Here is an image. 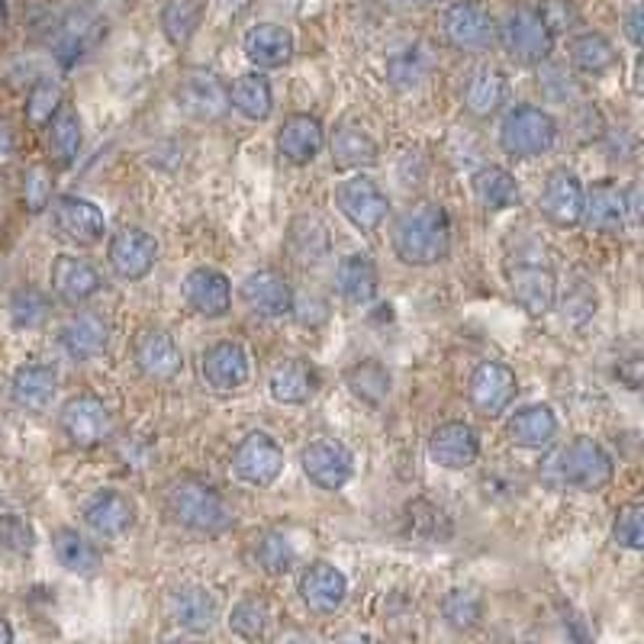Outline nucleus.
I'll return each mask as SVG.
<instances>
[{
	"label": "nucleus",
	"mask_w": 644,
	"mask_h": 644,
	"mask_svg": "<svg viewBox=\"0 0 644 644\" xmlns=\"http://www.w3.org/2000/svg\"><path fill=\"white\" fill-rule=\"evenodd\" d=\"M394 255L410 268H429L448 258L452 251V220L442 203L422 200L403 210L390 233Z\"/></svg>",
	"instance_id": "nucleus-1"
},
{
	"label": "nucleus",
	"mask_w": 644,
	"mask_h": 644,
	"mask_svg": "<svg viewBox=\"0 0 644 644\" xmlns=\"http://www.w3.org/2000/svg\"><path fill=\"white\" fill-rule=\"evenodd\" d=\"M612 473H616L612 455L596 438H586V435H577L574 442H567L564 448H558L548 458V468H545V477L554 487H561V490H581V493L602 490L612 480Z\"/></svg>",
	"instance_id": "nucleus-2"
},
{
	"label": "nucleus",
	"mask_w": 644,
	"mask_h": 644,
	"mask_svg": "<svg viewBox=\"0 0 644 644\" xmlns=\"http://www.w3.org/2000/svg\"><path fill=\"white\" fill-rule=\"evenodd\" d=\"M165 506L177 526L197 535H223L235 523L226 500L200 480H175L165 493Z\"/></svg>",
	"instance_id": "nucleus-3"
},
{
	"label": "nucleus",
	"mask_w": 644,
	"mask_h": 644,
	"mask_svg": "<svg viewBox=\"0 0 644 644\" xmlns=\"http://www.w3.org/2000/svg\"><path fill=\"white\" fill-rule=\"evenodd\" d=\"M558 142V119L535 104L506 110L500 122V149L513 159H538Z\"/></svg>",
	"instance_id": "nucleus-4"
},
{
	"label": "nucleus",
	"mask_w": 644,
	"mask_h": 644,
	"mask_svg": "<svg viewBox=\"0 0 644 644\" xmlns=\"http://www.w3.org/2000/svg\"><path fill=\"white\" fill-rule=\"evenodd\" d=\"M496 36L510 59L519 65H541L554 49V33L541 13V7H516L496 26Z\"/></svg>",
	"instance_id": "nucleus-5"
},
{
	"label": "nucleus",
	"mask_w": 644,
	"mask_h": 644,
	"mask_svg": "<svg viewBox=\"0 0 644 644\" xmlns=\"http://www.w3.org/2000/svg\"><path fill=\"white\" fill-rule=\"evenodd\" d=\"M177 107L197 122H220L233 110L230 84L207 68H187L175 87Z\"/></svg>",
	"instance_id": "nucleus-6"
},
{
	"label": "nucleus",
	"mask_w": 644,
	"mask_h": 644,
	"mask_svg": "<svg viewBox=\"0 0 644 644\" xmlns=\"http://www.w3.org/2000/svg\"><path fill=\"white\" fill-rule=\"evenodd\" d=\"M336 207L358 233L371 235L377 233L380 223L387 220L390 197L384 194V187L374 177L352 175L336 187Z\"/></svg>",
	"instance_id": "nucleus-7"
},
{
	"label": "nucleus",
	"mask_w": 644,
	"mask_h": 644,
	"mask_svg": "<svg viewBox=\"0 0 644 644\" xmlns=\"http://www.w3.org/2000/svg\"><path fill=\"white\" fill-rule=\"evenodd\" d=\"M61 435L74 445V448H97L110 438L114 429V415L107 410V403L94 394H78L71 397L59 412Z\"/></svg>",
	"instance_id": "nucleus-8"
},
{
	"label": "nucleus",
	"mask_w": 644,
	"mask_h": 644,
	"mask_svg": "<svg viewBox=\"0 0 644 644\" xmlns=\"http://www.w3.org/2000/svg\"><path fill=\"white\" fill-rule=\"evenodd\" d=\"M442 36L458 52H480L496 39V20L477 0H455L442 13Z\"/></svg>",
	"instance_id": "nucleus-9"
},
{
	"label": "nucleus",
	"mask_w": 644,
	"mask_h": 644,
	"mask_svg": "<svg viewBox=\"0 0 644 644\" xmlns=\"http://www.w3.org/2000/svg\"><path fill=\"white\" fill-rule=\"evenodd\" d=\"M284 470V448L268 432H248L233 452V473L248 487H271Z\"/></svg>",
	"instance_id": "nucleus-10"
},
{
	"label": "nucleus",
	"mask_w": 644,
	"mask_h": 644,
	"mask_svg": "<svg viewBox=\"0 0 644 644\" xmlns=\"http://www.w3.org/2000/svg\"><path fill=\"white\" fill-rule=\"evenodd\" d=\"M516 390H519L516 371L506 367L503 361H480L468 380L470 407L487 419H496L500 412L510 410Z\"/></svg>",
	"instance_id": "nucleus-11"
},
{
	"label": "nucleus",
	"mask_w": 644,
	"mask_h": 644,
	"mask_svg": "<svg viewBox=\"0 0 644 644\" xmlns=\"http://www.w3.org/2000/svg\"><path fill=\"white\" fill-rule=\"evenodd\" d=\"M107 261L119 281H142L159 261V242L142 226H122L107 245Z\"/></svg>",
	"instance_id": "nucleus-12"
},
{
	"label": "nucleus",
	"mask_w": 644,
	"mask_h": 644,
	"mask_svg": "<svg viewBox=\"0 0 644 644\" xmlns=\"http://www.w3.org/2000/svg\"><path fill=\"white\" fill-rule=\"evenodd\" d=\"M538 207H541V216L551 220L554 226H581V216H584V184L581 177L574 175L571 168H554L541 194H538Z\"/></svg>",
	"instance_id": "nucleus-13"
},
{
	"label": "nucleus",
	"mask_w": 644,
	"mask_h": 644,
	"mask_svg": "<svg viewBox=\"0 0 644 644\" xmlns=\"http://www.w3.org/2000/svg\"><path fill=\"white\" fill-rule=\"evenodd\" d=\"M132 361H136L139 374L149 380H172L184 367V354L177 349L175 336L165 329H155V326L142 329L132 339Z\"/></svg>",
	"instance_id": "nucleus-14"
},
{
	"label": "nucleus",
	"mask_w": 644,
	"mask_h": 644,
	"mask_svg": "<svg viewBox=\"0 0 644 644\" xmlns=\"http://www.w3.org/2000/svg\"><path fill=\"white\" fill-rule=\"evenodd\" d=\"M52 220H56V230H59L68 242H78V245H97L104 233H107V220H104V210L78 194H61L52 203Z\"/></svg>",
	"instance_id": "nucleus-15"
},
{
	"label": "nucleus",
	"mask_w": 644,
	"mask_h": 644,
	"mask_svg": "<svg viewBox=\"0 0 644 644\" xmlns=\"http://www.w3.org/2000/svg\"><path fill=\"white\" fill-rule=\"evenodd\" d=\"M296 593L303 599V606L309 612H319V616H329L336 612L346 596H349V581L346 574L329 564V561H313L309 567H303L300 581H296Z\"/></svg>",
	"instance_id": "nucleus-16"
},
{
	"label": "nucleus",
	"mask_w": 644,
	"mask_h": 644,
	"mask_svg": "<svg viewBox=\"0 0 644 644\" xmlns=\"http://www.w3.org/2000/svg\"><path fill=\"white\" fill-rule=\"evenodd\" d=\"M589 233L619 235L629 226V203L625 190L616 180H599L589 190H584V216H581Z\"/></svg>",
	"instance_id": "nucleus-17"
},
{
	"label": "nucleus",
	"mask_w": 644,
	"mask_h": 644,
	"mask_svg": "<svg viewBox=\"0 0 644 644\" xmlns=\"http://www.w3.org/2000/svg\"><path fill=\"white\" fill-rule=\"evenodd\" d=\"M429 458L438 468L465 470L480 458V435L470 422H442L429 435Z\"/></svg>",
	"instance_id": "nucleus-18"
},
{
	"label": "nucleus",
	"mask_w": 644,
	"mask_h": 644,
	"mask_svg": "<svg viewBox=\"0 0 644 644\" xmlns=\"http://www.w3.org/2000/svg\"><path fill=\"white\" fill-rule=\"evenodd\" d=\"M300 465H303V473L319 487V490H342L354 473V461L349 455L346 445L339 442H329V438H319V442H309L300 455Z\"/></svg>",
	"instance_id": "nucleus-19"
},
{
	"label": "nucleus",
	"mask_w": 644,
	"mask_h": 644,
	"mask_svg": "<svg viewBox=\"0 0 644 644\" xmlns=\"http://www.w3.org/2000/svg\"><path fill=\"white\" fill-rule=\"evenodd\" d=\"M238 296L242 303L255 313V316H265V319H284L293 313V288L288 284L284 274L278 271H251L242 288H238Z\"/></svg>",
	"instance_id": "nucleus-20"
},
{
	"label": "nucleus",
	"mask_w": 644,
	"mask_h": 644,
	"mask_svg": "<svg viewBox=\"0 0 644 644\" xmlns=\"http://www.w3.org/2000/svg\"><path fill=\"white\" fill-rule=\"evenodd\" d=\"M184 300L197 316L220 319L233 306V284L223 271L216 268H194L184 278Z\"/></svg>",
	"instance_id": "nucleus-21"
},
{
	"label": "nucleus",
	"mask_w": 644,
	"mask_h": 644,
	"mask_svg": "<svg viewBox=\"0 0 644 644\" xmlns=\"http://www.w3.org/2000/svg\"><path fill=\"white\" fill-rule=\"evenodd\" d=\"M59 346L71 361H94L110 349V323L97 313H74L59 329Z\"/></svg>",
	"instance_id": "nucleus-22"
},
{
	"label": "nucleus",
	"mask_w": 644,
	"mask_h": 644,
	"mask_svg": "<svg viewBox=\"0 0 644 644\" xmlns=\"http://www.w3.org/2000/svg\"><path fill=\"white\" fill-rule=\"evenodd\" d=\"M510 288H513V300L526 309L528 316H545L558 303V278L548 265H538V261L516 265Z\"/></svg>",
	"instance_id": "nucleus-23"
},
{
	"label": "nucleus",
	"mask_w": 644,
	"mask_h": 644,
	"mask_svg": "<svg viewBox=\"0 0 644 644\" xmlns=\"http://www.w3.org/2000/svg\"><path fill=\"white\" fill-rule=\"evenodd\" d=\"M274 142H278V155H281L288 165L303 168V165H309V162L323 152V145H326V129H323L319 119L309 117V114H291V117L281 122Z\"/></svg>",
	"instance_id": "nucleus-24"
},
{
	"label": "nucleus",
	"mask_w": 644,
	"mask_h": 644,
	"mask_svg": "<svg viewBox=\"0 0 644 644\" xmlns=\"http://www.w3.org/2000/svg\"><path fill=\"white\" fill-rule=\"evenodd\" d=\"M52 291L59 296L61 303L68 306H81L87 303L91 296H97L104 281H101V271L87 261V258H78V255H59L52 261Z\"/></svg>",
	"instance_id": "nucleus-25"
},
{
	"label": "nucleus",
	"mask_w": 644,
	"mask_h": 644,
	"mask_svg": "<svg viewBox=\"0 0 644 644\" xmlns=\"http://www.w3.org/2000/svg\"><path fill=\"white\" fill-rule=\"evenodd\" d=\"M200 374L213 390L230 394V390H238V387L248 384L251 361H248V352L238 342H216L200 358Z\"/></svg>",
	"instance_id": "nucleus-26"
},
{
	"label": "nucleus",
	"mask_w": 644,
	"mask_h": 644,
	"mask_svg": "<svg viewBox=\"0 0 644 644\" xmlns=\"http://www.w3.org/2000/svg\"><path fill=\"white\" fill-rule=\"evenodd\" d=\"M84 526L97 538H119L136 526V503L119 490H97L84 503Z\"/></svg>",
	"instance_id": "nucleus-27"
},
{
	"label": "nucleus",
	"mask_w": 644,
	"mask_h": 644,
	"mask_svg": "<svg viewBox=\"0 0 644 644\" xmlns=\"http://www.w3.org/2000/svg\"><path fill=\"white\" fill-rule=\"evenodd\" d=\"M56 394H59V371L52 364H20L10 377V397L20 410H49Z\"/></svg>",
	"instance_id": "nucleus-28"
},
{
	"label": "nucleus",
	"mask_w": 644,
	"mask_h": 644,
	"mask_svg": "<svg viewBox=\"0 0 644 644\" xmlns=\"http://www.w3.org/2000/svg\"><path fill=\"white\" fill-rule=\"evenodd\" d=\"M168 616L184 632H210L216 625V599L207 586L184 584L168 593Z\"/></svg>",
	"instance_id": "nucleus-29"
},
{
	"label": "nucleus",
	"mask_w": 644,
	"mask_h": 644,
	"mask_svg": "<svg viewBox=\"0 0 644 644\" xmlns=\"http://www.w3.org/2000/svg\"><path fill=\"white\" fill-rule=\"evenodd\" d=\"M329 152H332V165L342 172H361L377 165L380 149L374 142V136L358 126V122H339L332 139H329Z\"/></svg>",
	"instance_id": "nucleus-30"
},
{
	"label": "nucleus",
	"mask_w": 644,
	"mask_h": 644,
	"mask_svg": "<svg viewBox=\"0 0 644 644\" xmlns=\"http://www.w3.org/2000/svg\"><path fill=\"white\" fill-rule=\"evenodd\" d=\"M461 104L473 119H490L506 104V74L493 65L473 68L465 81Z\"/></svg>",
	"instance_id": "nucleus-31"
},
{
	"label": "nucleus",
	"mask_w": 644,
	"mask_h": 644,
	"mask_svg": "<svg viewBox=\"0 0 644 644\" xmlns=\"http://www.w3.org/2000/svg\"><path fill=\"white\" fill-rule=\"evenodd\" d=\"M242 49L255 68H284L293 59V33L281 23H258L245 33Z\"/></svg>",
	"instance_id": "nucleus-32"
},
{
	"label": "nucleus",
	"mask_w": 644,
	"mask_h": 644,
	"mask_svg": "<svg viewBox=\"0 0 644 644\" xmlns=\"http://www.w3.org/2000/svg\"><path fill=\"white\" fill-rule=\"evenodd\" d=\"M554 435H558V419H554L551 407H545V403L523 407L506 419V438L516 448L541 452L554 442Z\"/></svg>",
	"instance_id": "nucleus-33"
},
{
	"label": "nucleus",
	"mask_w": 644,
	"mask_h": 644,
	"mask_svg": "<svg viewBox=\"0 0 644 644\" xmlns=\"http://www.w3.org/2000/svg\"><path fill=\"white\" fill-rule=\"evenodd\" d=\"M336 288H339L346 303H352V306H367V303L377 296V288H380L377 265L371 261V255H364V251L346 255V258L339 261V268H336Z\"/></svg>",
	"instance_id": "nucleus-34"
},
{
	"label": "nucleus",
	"mask_w": 644,
	"mask_h": 644,
	"mask_svg": "<svg viewBox=\"0 0 644 644\" xmlns=\"http://www.w3.org/2000/svg\"><path fill=\"white\" fill-rule=\"evenodd\" d=\"M268 390H271L274 403H281V407H300L316 390V371L303 358H288V361H281L271 371Z\"/></svg>",
	"instance_id": "nucleus-35"
},
{
	"label": "nucleus",
	"mask_w": 644,
	"mask_h": 644,
	"mask_svg": "<svg viewBox=\"0 0 644 644\" xmlns=\"http://www.w3.org/2000/svg\"><path fill=\"white\" fill-rule=\"evenodd\" d=\"M49 129V155L56 168H71L81 155L84 145V129H81V117L71 104L61 101V107L52 114V119L46 122Z\"/></svg>",
	"instance_id": "nucleus-36"
},
{
	"label": "nucleus",
	"mask_w": 644,
	"mask_h": 644,
	"mask_svg": "<svg viewBox=\"0 0 644 644\" xmlns=\"http://www.w3.org/2000/svg\"><path fill=\"white\" fill-rule=\"evenodd\" d=\"M473 197H477V203H480L487 213H503V210L519 207L523 190H519V180L510 175L506 168L487 165V168H480V172L473 175Z\"/></svg>",
	"instance_id": "nucleus-37"
},
{
	"label": "nucleus",
	"mask_w": 644,
	"mask_h": 644,
	"mask_svg": "<svg viewBox=\"0 0 644 644\" xmlns=\"http://www.w3.org/2000/svg\"><path fill=\"white\" fill-rule=\"evenodd\" d=\"M230 104L233 110H238L245 119L261 122L271 117L274 110V94H271V81L261 71H245L238 74L230 87Z\"/></svg>",
	"instance_id": "nucleus-38"
},
{
	"label": "nucleus",
	"mask_w": 644,
	"mask_h": 644,
	"mask_svg": "<svg viewBox=\"0 0 644 644\" xmlns=\"http://www.w3.org/2000/svg\"><path fill=\"white\" fill-rule=\"evenodd\" d=\"M52 551L59 558V564L68 574L78 577H91L101 567V551L94 548V541H87L78 528H59L52 535Z\"/></svg>",
	"instance_id": "nucleus-39"
},
{
	"label": "nucleus",
	"mask_w": 644,
	"mask_h": 644,
	"mask_svg": "<svg viewBox=\"0 0 644 644\" xmlns=\"http://www.w3.org/2000/svg\"><path fill=\"white\" fill-rule=\"evenodd\" d=\"M288 251L296 265H319L329 255V230L319 216H296L288 230Z\"/></svg>",
	"instance_id": "nucleus-40"
},
{
	"label": "nucleus",
	"mask_w": 644,
	"mask_h": 644,
	"mask_svg": "<svg viewBox=\"0 0 644 644\" xmlns=\"http://www.w3.org/2000/svg\"><path fill=\"white\" fill-rule=\"evenodd\" d=\"M346 384H349L354 397L364 400L367 407H380L390 397L394 377L377 358H364V361H354L352 367L346 371Z\"/></svg>",
	"instance_id": "nucleus-41"
},
{
	"label": "nucleus",
	"mask_w": 644,
	"mask_h": 644,
	"mask_svg": "<svg viewBox=\"0 0 644 644\" xmlns=\"http://www.w3.org/2000/svg\"><path fill=\"white\" fill-rule=\"evenodd\" d=\"M571 65L581 74L599 78V74H606V71H612L619 65V52L609 43V36H602V33H581V36L571 39Z\"/></svg>",
	"instance_id": "nucleus-42"
},
{
	"label": "nucleus",
	"mask_w": 644,
	"mask_h": 644,
	"mask_svg": "<svg viewBox=\"0 0 644 644\" xmlns=\"http://www.w3.org/2000/svg\"><path fill=\"white\" fill-rule=\"evenodd\" d=\"M429 68H432V56L425 52V46L407 43L387 56V81L397 91H415L429 78Z\"/></svg>",
	"instance_id": "nucleus-43"
},
{
	"label": "nucleus",
	"mask_w": 644,
	"mask_h": 644,
	"mask_svg": "<svg viewBox=\"0 0 644 644\" xmlns=\"http://www.w3.org/2000/svg\"><path fill=\"white\" fill-rule=\"evenodd\" d=\"M487 602L473 586H455L442 599V616L455 632H473L483 622Z\"/></svg>",
	"instance_id": "nucleus-44"
},
{
	"label": "nucleus",
	"mask_w": 644,
	"mask_h": 644,
	"mask_svg": "<svg viewBox=\"0 0 644 644\" xmlns=\"http://www.w3.org/2000/svg\"><path fill=\"white\" fill-rule=\"evenodd\" d=\"M251 558H255V567L271 574V577H284L296 564V551H293L291 538L281 535V531H261L251 545Z\"/></svg>",
	"instance_id": "nucleus-45"
},
{
	"label": "nucleus",
	"mask_w": 644,
	"mask_h": 644,
	"mask_svg": "<svg viewBox=\"0 0 644 644\" xmlns=\"http://www.w3.org/2000/svg\"><path fill=\"white\" fill-rule=\"evenodd\" d=\"M203 20L200 0H165L162 7V33L172 46H187Z\"/></svg>",
	"instance_id": "nucleus-46"
},
{
	"label": "nucleus",
	"mask_w": 644,
	"mask_h": 644,
	"mask_svg": "<svg viewBox=\"0 0 644 644\" xmlns=\"http://www.w3.org/2000/svg\"><path fill=\"white\" fill-rule=\"evenodd\" d=\"M49 309H52L49 296L33 284L13 291V296H10V319H13L16 329H39L49 319Z\"/></svg>",
	"instance_id": "nucleus-47"
},
{
	"label": "nucleus",
	"mask_w": 644,
	"mask_h": 644,
	"mask_svg": "<svg viewBox=\"0 0 644 644\" xmlns=\"http://www.w3.org/2000/svg\"><path fill=\"white\" fill-rule=\"evenodd\" d=\"M268 622H271V609L258 596L238 599L233 606V612H230V629H233L238 639H248V642L261 639L268 632Z\"/></svg>",
	"instance_id": "nucleus-48"
},
{
	"label": "nucleus",
	"mask_w": 644,
	"mask_h": 644,
	"mask_svg": "<svg viewBox=\"0 0 644 644\" xmlns=\"http://www.w3.org/2000/svg\"><path fill=\"white\" fill-rule=\"evenodd\" d=\"M61 107V87L52 78H43L33 84V91L26 94V122L36 129H46V122Z\"/></svg>",
	"instance_id": "nucleus-49"
},
{
	"label": "nucleus",
	"mask_w": 644,
	"mask_h": 644,
	"mask_svg": "<svg viewBox=\"0 0 644 644\" xmlns=\"http://www.w3.org/2000/svg\"><path fill=\"white\" fill-rule=\"evenodd\" d=\"M612 541L625 551H642L644 548V506L642 503H625L616 513L612 523Z\"/></svg>",
	"instance_id": "nucleus-50"
},
{
	"label": "nucleus",
	"mask_w": 644,
	"mask_h": 644,
	"mask_svg": "<svg viewBox=\"0 0 644 644\" xmlns=\"http://www.w3.org/2000/svg\"><path fill=\"white\" fill-rule=\"evenodd\" d=\"M0 545L16 551V554H30L33 551L36 535H33V526H30V519L23 513L0 506Z\"/></svg>",
	"instance_id": "nucleus-51"
},
{
	"label": "nucleus",
	"mask_w": 644,
	"mask_h": 644,
	"mask_svg": "<svg viewBox=\"0 0 644 644\" xmlns=\"http://www.w3.org/2000/svg\"><path fill=\"white\" fill-rule=\"evenodd\" d=\"M52 200V175L46 165H33L23 177V203L30 213H43Z\"/></svg>",
	"instance_id": "nucleus-52"
},
{
	"label": "nucleus",
	"mask_w": 644,
	"mask_h": 644,
	"mask_svg": "<svg viewBox=\"0 0 644 644\" xmlns=\"http://www.w3.org/2000/svg\"><path fill=\"white\" fill-rule=\"evenodd\" d=\"M545 65V61H541ZM538 87L554 101V104H571V97L577 94V84L571 81V74L564 68H554V65H545L538 71Z\"/></svg>",
	"instance_id": "nucleus-53"
},
{
	"label": "nucleus",
	"mask_w": 644,
	"mask_h": 644,
	"mask_svg": "<svg viewBox=\"0 0 644 644\" xmlns=\"http://www.w3.org/2000/svg\"><path fill=\"white\" fill-rule=\"evenodd\" d=\"M574 119H577V129H581V139H584V142H593V139H602V136H606L602 114H599L593 104L577 107V110H574Z\"/></svg>",
	"instance_id": "nucleus-54"
},
{
	"label": "nucleus",
	"mask_w": 644,
	"mask_h": 644,
	"mask_svg": "<svg viewBox=\"0 0 644 644\" xmlns=\"http://www.w3.org/2000/svg\"><path fill=\"white\" fill-rule=\"evenodd\" d=\"M13 159H16V132L7 119H0V172L10 168Z\"/></svg>",
	"instance_id": "nucleus-55"
},
{
	"label": "nucleus",
	"mask_w": 644,
	"mask_h": 644,
	"mask_svg": "<svg viewBox=\"0 0 644 644\" xmlns=\"http://www.w3.org/2000/svg\"><path fill=\"white\" fill-rule=\"evenodd\" d=\"M622 23H625V36H629V43H632V46H642L644 10L639 7V3H635V7H632L629 13H625V20H622Z\"/></svg>",
	"instance_id": "nucleus-56"
},
{
	"label": "nucleus",
	"mask_w": 644,
	"mask_h": 644,
	"mask_svg": "<svg viewBox=\"0 0 644 644\" xmlns=\"http://www.w3.org/2000/svg\"><path fill=\"white\" fill-rule=\"evenodd\" d=\"M13 642V629L7 625V619H0V644Z\"/></svg>",
	"instance_id": "nucleus-57"
},
{
	"label": "nucleus",
	"mask_w": 644,
	"mask_h": 644,
	"mask_svg": "<svg viewBox=\"0 0 644 644\" xmlns=\"http://www.w3.org/2000/svg\"><path fill=\"white\" fill-rule=\"evenodd\" d=\"M7 20H10V7L7 0H0V26H7Z\"/></svg>",
	"instance_id": "nucleus-58"
}]
</instances>
